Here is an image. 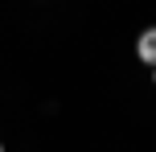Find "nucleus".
<instances>
[{"instance_id": "3", "label": "nucleus", "mask_w": 156, "mask_h": 152, "mask_svg": "<svg viewBox=\"0 0 156 152\" xmlns=\"http://www.w3.org/2000/svg\"><path fill=\"white\" fill-rule=\"evenodd\" d=\"M0 152H4V144H0Z\"/></svg>"}, {"instance_id": "1", "label": "nucleus", "mask_w": 156, "mask_h": 152, "mask_svg": "<svg viewBox=\"0 0 156 152\" xmlns=\"http://www.w3.org/2000/svg\"><path fill=\"white\" fill-rule=\"evenodd\" d=\"M136 58H140L144 66H152V70H156V25L140 33V41H136Z\"/></svg>"}, {"instance_id": "2", "label": "nucleus", "mask_w": 156, "mask_h": 152, "mask_svg": "<svg viewBox=\"0 0 156 152\" xmlns=\"http://www.w3.org/2000/svg\"><path fill=\"white\" fill-rule=\"evenodd\" d=\"M152 82H156V70H152Z\"/></svg>"}]
</instances>
